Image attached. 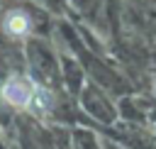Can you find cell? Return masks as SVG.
<instances>
[{"label": "cell", "instance_id": "obj_1", "mask_svg": "<svg viewBox=\"0 0 156 149\" xmlns=\"http://www.w3.org/2000/svg\"><path fill=\"white\" fill-rule=\"evenodd\" d=\"M2 95H5V100L12 103V105H27L29 98H32V88H29L24 81H20V78H10V81L2 85Z\"/></svg>", "mask_w": 156, "mask_h": 149}, {"label": "cell", "instance_id": "obj_2", "mask_svg": "<svg viewBox=\"0 0 156 149\" xmlns=\"http://www.w3.org/2000/svg\"><path fill=\"white\" fill-rule=\"evenodd\" d=\"M27 27H29V20H27L24 12H10V15L5 17V29H7L10 34H24Z\"/></svg>", "mask_w": 156, "mask_h": 149}, {"label": "cell", "instance_id": "obj_3", "mask_svg": "<svg viewBox=\"0 0 156 149\" xmlns=\"http://www.w3.org/2000/svg\"><path fill=\"white\" fill-rule=\"evenodd\" d=\"M32 107L37 110V112H46L49 107H51V93L49 90H44V88H37V90H32Z\"/></svg>", "mask_w": 156, "mask_h": 149}]
</instances>
